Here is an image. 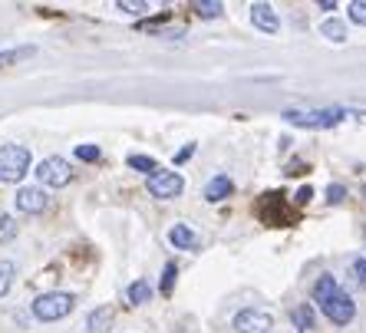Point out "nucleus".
<instances>
[{"label": "nucleus", "instance_id": "nucleus-1", "mask_svg": "<svg viewBox=\"0 0 366 333\" xmlns=\"http://www.w3.org/2000/svg\"><path fill=\"white\" fill-rule=\"evenodd\" d=\"M314 301L321 303L323 317L336 323V327H347L353 317H356V303L350 301V294H343L340 284H336L330 274H323L321 281L314 284Z\"/></svg>", "mask_w": 366, "mask_h": 333}, {"label": "nucleus", "instance_id": "nucleus-2", "mask_svg": "<svg viewBox=\"0 0 366 333\" xmlns=\"http://www.w3.org/2000/svg\"><path fill=\"white\" fill-rule=\"evenodd\" d=\"M73 307H77V297H73V294L53 290V294H40V297L33 301V317L43 320V323H53V320L70 317Z\"/></svg>", "mask_w": 366, "mask_h": 333}, {"label": "nucleus", "instance_id": "nucleus-3", "mask_svg": "<svg viewBox=\"0 0 366 333\" xmlns=\"http://www.w3.org/2000/svg\"><path fill=\"white\" fill-rule=\"evenodd\" d=\"M30 172V149L23 145H0V182L17 185Z\"/></svg>", "mask_w": 366, "mask_h": 333}, {"label": "nucleus", "instance_id": "nucleus-4", "mask_svg": "<svg viewBox=\"0 0 366 333\" xmlns=\"http://www.w3.org/2000/svg\"><path fill=\"white\" fill-rule=\"evenodd\" d=\"M343 116H347L343 109H314V112L287 109V112H284V119H287L290 125H304V129H330V125H336Z\"/></svg>", "mask_w": 366, "mask_h": 333}, {"label": "nucleus", "instance_id": "nucleus-5", "mask_svg": "<svg viewBox=\"0 0 366 333\" xmlns=\"http://www.w3.org/2000/svg\"><path fill=\"white\" fill-rule=\"evenodd\" d=\"M37 179H40V185L63 188V185H70V179H73V168H70V162H66V159H60V155H50V159H43V162L37 165Z\"/></svg>", "mask_w": 366, "mask_h": 333}, {"label": "nucleus", "instance_id": "nucleus-6", "mask_svg": "<svg viewBox=\"0 0 366 333\" xmlns=\"http://www.w3.org/2000/svg\"><path fill=\"white\" fill-rule=\"evenodd\" d=\"M274 327V317L267 310H258V307H247L234 317V330L238 333H271Z\"/></svg>", "mask_w": 366, "mask_h": 333}, {"label": "nucleus", "instance_id": "nucleus-7", "mask_svg": "<svg viewBox=\"0 0 366 333\" xmlns=\"http://www.w3.org/2000/svg\"><path fill=\"white\" fill-rule=\"evenodd\" d=\"M149 192L155 198H179L185 192V179L179 172H155L149 175Z\"/></svg>", "mask_w": 366, "mask_h": 333}, {"label": "nucleus", "instance_id": "nucleus-8", "mask_svg": "<svg viewBox=\"0 0 366 333\" xmlns=\"http://www.w3.org/2000/svg\"><path fill=\"white\" fill-rule=\"evenodd\" d=\"M46 205H50V198H46L43 188H20V192H17V212L40 214Z\"/></svg>", "mask_w": 366, "mask_h": 333}, {"label": "nucleus", "instance_id": "nucleus-9", "mask_svg": "<svg viewBox=\"0 0 366 333\" xmlns=\"http://www.w3.org/2000/svg\"><path fill=\"white\" fill-rule=\"evenodd\" d=\"M261 218H264L267 225H290V214L277 192H267V198L261 201Z\"/></svg>", "mask_w": 366, "mask_h": 333}, {"label": "nucleus", "instance_id": "nucleus-10", "mask_svg": "<svg viewBox=\"0 0 366 333\" xmlns=\"http://www.w3.org/2000/svg\"><path fill=\"white\" fill-rule=\"evenodd\" d=\"M251 20H254V27L264 33H277L281 30V20H277L274 7L271 3H251Z\"/></svg>", "mask_w": 366, "mask_h": 333}, {"label": "nucleus", "instance_id": "nucleus-11", "mask_svg": "<svg viewBox=\"0 0 366 333\" xmlns=\"http://www.w3.org/2000/svg\"><path fill=\"white\" fill-rule=\"evenodd\" d=\"M112 317H116L112 307H96V310H90V317H86V330L90 333H109Z\"/></svg>", "mask_w": 366, "mask_h": 333}, {"label": "nucleus", "instance_id": "nucleus-12", "mask_svg": "<svg viewBox=\"0 0 366 333\" xmlns=\"http://www.w3.org/2000/svg\"><path fill=\"white\" fill-rule=\"evenodd\" d=\"M168 241L175 244V248H185V251H192V248H199V234H195L192 228L175 225L172 231H168Z\"/></svg>", "mask_w": 366, "mask_h": 333}, {"label": "nucleus", "instance_id": "nucleus-13", "mask_svg": "<svg viewBox=\"0 0 366 333\" xmlns=\"http://www.w3.org/2000/svg\"><path fill=\"white\" fill-rule=\"evenodd\" d=\"M231 192H234V182H231L228 175H218V179H212V182H208L205 198H208V201H221V198H228Z\"/></svg>", "mask_w": 366, "mask_h": 333}, {"label": "nucleus", "instance_id": "nucleus-14", "mask_svg": "<svg viewBox=\"0 0 366 333\" xmlns=\"http://www.w3.org/2000/svg\"><path fill=\"white\" fill-rule=\"evenodd\" d=\"M290 320H294V327H297V330H310V327H314V307H307V303H301V307H294V310H290Z\"/></svg>", "mask_w": 366, "mask_h": 333}, {"label": "nucleus", "instance_id": "nucleus-15", "mask_svg": "<svg viewBox=\"0 0 366 333\" xmlns=\"http://www.w3.org/2000/svg\"><path fill=\"white\" fill-rule=\"evenodd\" d=\"M33 53H37V46H17V50H3V53H0V66L23 60V57H33Z\"/></svg>", "mask_w": 366, "mask_h": 333}, {"label": "nucleus", "instance_id": "nucleus-16", "mask_svg": "<svg viewBox=\"0 0 366 333\" xmlns=\"http://www.w3.org/2000/svg\"><path fill=\"white\" fill-rule=\"evenodd\" d=\"M129 301H132V303L152 301V287H149V281H136V284L129 287Z\"/></svg>", "mask_w": 366, "mask_h": 333}, {"label": "nucleus", "instance_id": "nucleus-17", "mask_svg": "<svg viewBox=\"0 0 366 333\" xmlns=\"http://www.w3.org/2000/svg\"><path fill=\"white\" fill-rule=\"evenodd\" d=\"M129 168H136V172H145V175H155V172H159L155 159H149V155H129Z\"/></svg>", "mask_w": 366, "mask_h": 333}, {"label": "nucleus", "instance_id": "nucleus-18", "mask_svg": "<svg viewBox=\"0 0 366 333\" xmlns=\"http://www.w3.org/2000/svg\"><path fill=\"white\" fill-rule=\"evenodd\" d=\"M323 37L334 40V43H343V40H347V27H343L340 20H327V23H323Z\"/></svg>", "mask_w": 366, "mask_h": 333}, {"label": "nucleus", "instance_id": "nucleus-19", "mask_svg": "<svg viewBox=\"0 0 366 333\" xmlns=\"http://www.w3.org/2000/svg\"><path fill=\"white\" fill-rule=\"evenodd\" d=\"M221 10H225V7H221V3H218V0H205V3H195V14L199 17H205V20H214V17H221Z\"/></svg>", "mask_w": 366, "mask_h": 333}, {"label": "nucleus", "instance_id": "nucleus-20", "mask_svg": "<svg viewBox=\"0 0 366 333\" xmlns=\"http://www.w3.org/2000/svg\"><path fill=\"white\" fill-rule=\"evenodd\" d=\"M14 264L10 261H0V297H7V290H10V284H14Z\"/></svg>", "mask_w": 366, "mask_h": 333}, {"label": "nucleus", "instance_id": "nucleus-21", "mask_svg": "<svg viewBox=\"0 0 366 333\" xmlns=\"http://www.w3.org/2000/svg\"><path fill=\"white\" fill-rule=\"evenodd\" d=\"M10 238H17V221L10 214H3L0 218V241H10Z\"/></svg>", "mask_w": 366, "mask_h": 333}, {"label": "nucleus", "instance_id": "nucleus-22", "mask_svg": "<svg viewBox=\"0 0 366 333\" xmlns=\"http://www.w3.org/2000/svg\"><path fill=\"white\" fill-rule=\"evenodd\" d=\"M99 155H103V152L96 149V145H77V159H79V162H99Z\"/></svg>", "mask_w": 366, "mask_h": 333}, {"label": "nucleus", "instance_id": "nucleus-23", "mask_svg": "<svg viewBox=\"0 0 366 333\" xmlns=\"http://www.w3.org/2000/svg\"><path fill=\"white\" fill-rule=\"evenodd\" d=\"M350 20H353V23H360V27H366V0L350 3Z\"/></svg>", "mask_w": 366, "mask_h": 333}, {"label": "nucleus", "instance_id": "nucleus-24", "mask_svg": "<svg viewBox=\"0 0 366 333\" xmlns=\"http://www.w3.org/2000/svg\"><path fill=\"white\" fill-rule=\"evenodd\" d=\"M175 274H179V268H175V264H165V271H162V294H172Z\"/></svg>", "mask_w": 366, "mask_h": 333}, {"label": "nucleus", "instance_id": "nucleus-25", "mask_svg": "<svg viewBox=\"0 0 366 333\" xmlns=\"http://www.w3.org/2000/svg\"><path fill=\"white\" fill-rule=\"evenodd\" d=\"M116 10H125V14H145V10H149V3H129V0H119V3H116Z\"/></svg>", "mask_w": 366, "mask_h": 333}, {"label": "nucleus", "instance_id": "nucleus-26", "mask_svg": "<svg viewBox=\"0 0 366 333\" xmlns=\"http://www.w3.org/2000/svg\"><path fill=\"white\" fill-rule=\"evenodd\" d=\"M343 198H347V188H343V185H330V188H327V201H330V205H340Z\"/></svg>", "mask_w": 366, "mask_h": 333}, {"label": "nucleus", "instance_id": "nucleus-27", "mask_svg": "<svg viewBox=\"0 0 366 333\" xmlns=\"http://www.w3.org/2000/svg\"><path fill=\"white\" fill-rule=\"evenodd\" d=\"M353 277H356L360 284H366V261H356V264H353Z\"/></svg>", "mask_w": 366, "mask_h": 333}, {"label": "nucleus", "instance_id": "nucleus-28", "mask_svg": "<svg viewBox=\"0 0 366 333\" xmlns=\"http://www.w3.org/2000/svg\"><path fill=\"white\" fill-rule=\"evenodd\" d=\"M310 198H314V188H310V185H304V188L297 192V205H307Z\"/></svg>", "mask_w": 366, "mask_h": 333}, {"label": "nucleus", "instance_id": "nucleus-29", "mask_svg": "<svg viewBox=\"0 0 366 333\" xmlns=\"http://www.w3.org/2000/svg\"><path fill=\"white\" fill-rule=\"evenodd\" d=\"M301 172H307V165L301 162V159H294V162L287 165V175H301Z\"/></svg>", "mask_w": 366, "mask_h": 333}, {"label": "nucleus", "instance_id": "nucleus-30", "mask_svg": "<svg viewBox=\"0 0 366 333\" xmlns=\"http://www.w3.org/2000/svg\"><path fill=\"white\" fill-rule=\"evenodd\" d=\"M192 149H195V145H185V149L179 152V159H175V162H185V159H188V155H192Z\"/></svg>", "mask_w": 366, "mask_h": 333}, {"label": "nucleus", "instance_id": "nucleus-31", "mask_svg": "<svg viewBox=\"0 0 366 333\" xmlns=\"http://www.w3.org/2000/svg\"><path fill=\"white\" fill-rule=\"evenodd\" d=\"M363 195H366V185H363Z\"/></svg>", "mask_w": 366, "mask_h": 333}]
</instances>
